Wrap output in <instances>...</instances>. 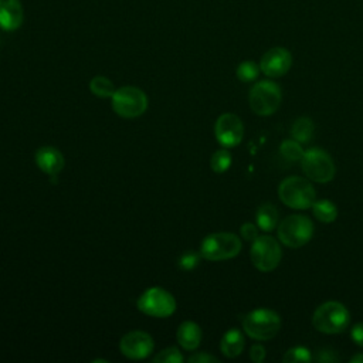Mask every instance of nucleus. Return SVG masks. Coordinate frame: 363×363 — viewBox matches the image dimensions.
<instances>
[{"mask_svg": "<svg viewBox=\"0 0 363 363\" xmlns=\"http://www.w3.org/2000/svg\"><path fill=\"white\" fill-rule=\"evenodd\" d=\"M350 322V315L346 306L336 301H328L319 305L312 316V323L316 330L328 335L343 332Z\"/></svg>", "mask_w": 363, "mask_h": 363, "instance_id": "1", "label": "nucleus"}, {"mask_svg": "<svg viewBox=\"0 0 363 363\" xmlns=\"http://www.w3.org/2000/svg\"><path fill=\"white\" fill-rule=\"evenodd\" d=\"M278 196L284 204L298 210L312 207L316 199L313 186L306 179L298 176L284 179L278 187Z\"/></svg>", "mask_w": 363, "mask_h": 363, "instance_id": "2", "label": "nucleus"}, {"mask_svg": "<svg viewBox=\"0 0 363 363\" xmlns=\"http://www.w3.org/2000/svg\"><path fill=\"white\" fill-rule=\"evenodd\" d=\"M281 318L277 312L265 308L247 313L242 319L244 332L255 340H269L279 332Z\"/></svg>", "mask_w": 363, "mask_h": 363, "instance_id": "3", "label": "nucleus"}, {"mask_svg": "<svg viewBox=\"0 0 363 363\" xmlns=\"http://www.w3.org/2000/svg\"><path fill=\"white\" fill-rule=\"evenodd\" d=\"M241 251V240L233 233H213L204 237L200 254L208 261H224L234 258Z\"/></svg>", "mask_w": 363, "mask_h": 363, "instance_id": "4", "label": "nucleus"}, {"mask_svg": "<svg viewBox=\"0 0 363 363\" xmlns=\"http://www.w3.org/2000/svg\"><path fill=\"white\" fill-rule=\"evenodd\" d=\"M313 224L302 214H291L278 224V238L289 248H299L311 241Z\"/></svg>", "mask_w": 363, "mask_h": 363, "instance_id": "5", "label": "nucleus"}, {"mask_svg": "<svg viewBox=\"0 0 363 363\" xmlns=\"http://www.w3.org/2000/svg\"><path fill=\"white\" fill-rule=\"evenodd\" d=\"M112 109L122 118H138L147 109V96L138 86H121L112 95Z\"/></svg>", "mask_w": 363, "mask_h": 363, "instance_id": "6", "label": "nucleus"}, {"mask_svg": "<svg viewBox=\"0 0 363 363\" xmlns=\"http://www.w3.org/2000/svg\"><path fill=\"white\" fill-rule=\"evenodd\" d=\"M281 98V88L275 82L265 79L257 82L251 88L248 94V104L255 115L269 116L279 108Z\"/></svg>", "mask_w": 363, "mask_h": 363, "instance_id": "7", "label": "nucleus"}, {"mask_svg": "<svg viewBox=\"0 0 363 363\" xmlns=\"http://www.w3.org/2000/svg\"><path fill=\"white\" fill-rule=\"evenodd\" d=\"M301 167L306 177L316 183H328L335 176V163L330 155L320 147H312L303 152Z\"/></svg>", "mask_w": 363, "mask_h": 363, "instance_id": "8", "label": "nucleus"}, {"mask_svg": "<svg viewBox=\"0 0 363 363\" xmlns=\"http://www.w3.org/2000/svg\"><path fill=\"white\" fill-rule=\"evenodd\" d=\"M136 305L140 312L153 318H167L173 315L177 306L174 296L160 286L146 289L139 296Z\"/></svg>", "mask_w": 363, "mask_h": 363, "instance_id": "9", "label": "nucleus"}, {"mask_svg": "<svg viewBox=\"0 0 363 363\" xmlns=\"http://www.w3.org/2000/svg\"><path fill=\"white\" fill-rule=\"evenodd\" d=\"M250 257L257 269H259L261 272H269L278 267L282 251L275 238L269 235H262L257 237L252 241Z\"/></svg>", "mask_w": 363, "mask_h": 363, "instance_id": "10", "label": "nucleus"}, {"mask_svg": "<svg viewBox=\"0 0 363 363\" xmlns=\"http://www.w3.org/2000/svg\"><path fill=\"white\" fill-rule=\"evenodd\" d=\"M214 135L221 146L234 147L241 142L244 136V125L235 113L227 112L217 118L214 125Z\"/></svg>", "mask_w": 363, "mask_h": 363, "instance_id": "11", "label": "nucleus"}, {"mask_svg": "<svg viewBox=\"0 0 363 363\" xmlns=\"http://www.w3.org/2000/svg\"><path fill=\"white\" fill-rule=\"evenodd\" d=\"M153 337L145 330H130L122 336L119 350L128 359L139 360L147 357L153 352Z\"/></svg>", "mask_w": 363, "mask_h": 363, "instance_id": "12", "label": "nucleus"}, {"mask_svg": "<svg viewBox=\"0 0 363 363\" xmlns=\"http://www.w3.org/2000/svg\"><path fill=\"white\" fill-rule=\"evenodd\" d=\"M292 65V55L286 48L274 47L268 50L259 61L261 71L269 78L285 75Z\"/></svg>", "mask_w": 363, "mask_h": 363, "instance_id": "13", "label": "nucleus"}, {"mask_svg": "<svg viewBox=\"0 0 363 363\" xmlns=\"http://www.w3.org/2000/svg\"><path fill=\"white\" fill-rule=\"evenodd\" d=\"M35 164L52 180L64 169V155L54 146H43L35 152Z\"/></svg>", "mask_w": 363, "mask_h": 363, "instance_id": "14", "label": "nucleus"}, {"mask_svg": "<svg viewBox=\"0 0 363 363\" xmlns=\"http://www.w3.org/2000/svg\"><path fill=\"white\" fill-rule=\"evenodd\" d=\"M23 17L20 0H0V27L3 30H17L23 23Z\"/></svg>", "mask_w": 363, "mask_h": 363, "instance_id": "15", "label": "nucleus"}, {"mask_svg": "<svg viewBox=\"0 0 363 363\" xmlns=\"http://www.w3.org/2000/svg\"><path fill=\"white\" fill-rule=\"evenodd\" d=\"M176 339L183 349L196 350L201 342V329L196 322L186 320L177 328Z\"/></svg>", "mask_w": 363, "mask_h": 363, "instance_id": "16", "label": "nucleus"}, {"mask_svg": "<svg viewBox=\"0 0 363 363\" xmlns=\"http://www.w3.org/2000/svg\"><path fill=\"white\" fill-rule=\"evenodd\" d=\"M245 346V340L244 336L241 333V330L233 328L230 330H227L220 342V350L225 357H237L238 354H241V352L244 350Z\"/></svg>", "mask_w": 363, "mask_h": 363, "instance_id": "17", "label": "nucleus"}, {"mask_svg": "<svg viewBox=\"0 0 363 363\" xmlns=\"http://www.w3.org/2000/svg\"><path fill=\"white\" fill-rule=\"evenodd\" d=\"M278 210L275 206L267 203L258 207L257 210V225L264 231H271L278 224Z\"/></svg>", "mask_w": 363, "mask_h": 363, "instance_id": "18", "label": "nucleus"}, {"mask_svg": "<svg viewBox=\"0 0 363 363\" xmlns=\"http://www.w3.org/2000/svg\"><path fill=\"white\" fill-rule=\"evenodd\" d=\"M313 132H315V125L306 116L298 118L291 126V136H292V139H295L299 143L309 142L313 136Z\"/></svg>", "mask_w": 363, "mask_h": 363, "instance_id": "19", "label": "nucleus"}, {"mask_svg": "<svg viewBox=\"0 0 363 363\" xmlns=\"http://www.w3.org/2000/svg\"><path fill=\"white\" fill-rule=\"evenodd\" d=\"M313 216L320 223H332L337 217V208L330 200H315L312 204Z\"/></svg>", "mask_w": 363, "mask_h": 363, "instance_id": "20", "label": "nucleus"}, {"mask_svg": "<svg viewBox=\"0 0 363 363\" xmlns=\"http://www.w3.org/2000/svg\"><path fill=\"white\" fill-rule=\"evenodd\" d=\"M89 89L94 95H96L99 98H112V95L116 91L113 82L109 78L104 77V75L94 77L89 81Z\"/></svg>", "mask_w": 363, "mask_h": 363, "instance_id": "21", "label": "nucleus"}, {"mask_svg": "<svg viewBox=\"0 0 363 363\" xmlns=\"http://www.w3.org/2000/svg\"><path fill=\"white\" fill-rule=\"evenodd\" d=\"M279 152L281 155L289 160V162H298L302 159L303 156V149L301 146L299 142H296L295 139H289V140H284L279 146Z\"/></svg>", "mask_w": 363, "mask_h": 363, "instance_id": "22", "label": "nucleus"}, {"mask_svg": "<svg viewBox=\"0 0 363 363\" xmlns=\"http://www.w3.org/2000/svg\"><path fill=\"white\" fill-rule=\"evenodd\" d=\"M259 65H257L254 61H242L237 69H235V75L240 81L242 82H251L254 79L258 78L259 75Z\"/></svg>", "mask_w": 363, "mask_h": 363, "instance_id": "23", "label": "nucleus"}, {"mask_svg": "<svg viewBox=\"0 0 363 363\" xmlns=\"http://www.w3.org/2000/svg\"><path fill=\"white\" fill-rule=\"evenodd\" d=\"M210 166L216 173H224L231 166V153L227 149H218L210 159Z\"/></svg>", "mask_w": 363, "mask_h": 363, "instance_id": "24", "label": "nucleus"}, {"mask_svg": "<svg viewBox=\"0 0 363 363\" xmlns=\"http://www.w3.org/2000/svg\"><path fill=\"white\" fill-rule=\"evenodd\" d=\"M312 353L309 349L303 347V346H295L286 350V353L284 354L282 360L285 363H309L312 362Z\"/></svg>", "mask_w": 363, "mask_h": 363, "instance_id": "25", "label": "nucleus"}, {"mask_svg": "<svg viewBox=\"0 0 363 363\" xmlns=\"http://www.w3.org/2000/svg\"><path fill=\"white\" fill-rule=\"evenodd\" d=\"M184 359H183V354L182 352L177 349V347H166L160 352H157V354L153 356V362L155 363H182Z\"/></svg>", "mask_w": 363, "mask_h": 363, "instance_id": "26", "label": "nucleus"}, {"mask_svg": "<svg viewBox=\"0 0 363 363\" xmlns=\"http://www.w3.org/2000/svg\"><path fill=\"white\" fill-rule=\"evenodd\" d=\"M200 257L201 254H197L194 251H187L184 252L180 258H179V267L182 269H186V271H190L193 268H196L200 262Z\"/></svg>", "mask_w": 363, "mask_h": 363, "instance_id": "27", "label": "nucleus"}, {"mask_svg": "<svg viewBox=\"0 0 363 363\" xmlns=\"http://www.w3.org/2000/svg\"><path fill=\"white\" fill-rule=\"evenodd\" d=\"M240 233L245 241H254L258 237V228L252 223H244L240 228Z\"/></svg>", "mask_w": 363, "mask_h": 363, "instance_id": "28", "label": "nucleus"}, {"mask_svg": "<svg viewBox=\"0 0 363 363\" xmlns=\"http://www.w3.org/2000/svg\"><path fill=\"white\" fill-rule=\"evenodd\" d=\"M315 359H316L318 362H320V363H335V362L339 360L337 356H336V353H335L333 350H329V349H322V350H319V353H316Z\"/></svg>", "mask_w": 363, "mask_h": 363, "instance_id": "29", "label": "nucleus"}, {"mask_svg": "<svg viewBox=\"0 0 363 363\" xmlns=\"http://www.w3.org/2000/svg\"><path fill=\"white\" fill-rule=\"evenodd\" d=\"M190 363H211V362H218V359L216 356H211L206 352H199V353H194L191 354L189 359H187Z\"/></svg>", "mask_w": 363, "mask_h": 363, "instance_id": "30", "label": "nucleus"}, {"mask_svg": "<svg viewBox=\"0 0 363 363\" xmlns=\"http://www.w3.org/2000/svg\"><path fill=\"white\" fill-rule=\"evenodd\" d=\"M350 336H352V340L357 346L363 347V322H359V323L353 325V328L350 330Z\"/></svg>", "mask_w": 363, "mask_h": 363, "instance_id": "31", "label": "nucleus"}, {"mask_svg": "<svg viewBox=\"0 0 363 363\" xmlns=\"http://www.w3.org/2000/svg\"><path fill=\"white\" fill-rule=\"evenodd\" d=\"M250 359L254 363H261L265 359V349L261 345H254L250 349Z\"/></svg>", "mask_w": 363, "mask_h": 363, "instance_id": "32", "label": "nucleus"}, {"mask_svg": "<svg viewBox=\"0 0 363 363\" xmlns=\"http://www.w3.org/2000/svg\"><path fill=\"white\" fill-rule=\"evenodd\" d=\"M363 363V353H357L353 357H350V363Z\"/></svg>", "mask_w": 363, "mask_h": 363, "instance_id": "33", "label": "nucleus"}]
</instances>
